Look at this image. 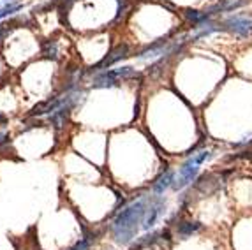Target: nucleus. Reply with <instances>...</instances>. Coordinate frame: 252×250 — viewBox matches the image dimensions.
<instances>
[{"label":"nucleus","mask_w":252,"mask_h":250,"mask_svg":"<svg viewBox=\"0 0 252 250\" xmlns=\"http://www.w3.org/2000/svg\"><path fill=\"white\" fill-rule=\"evenodd\" d=\"M148 204H150V197H145V199L136 201V203H132L130 206H127L118 213L113 224H111V234H113L115 242L127 245L134 240L138 229L143 227Z\"/></svg>","instance_id":"1"},{"label":"nucleus","mask_w":252,"mask_h":250,"mask_svg":"<svg viewBox=\"0 0 252 250\" xmlns=\"http://www.w3.org/2000/svg\"><path fill=\"white\" fill-rule=\"evenodd\" d=\"M208 155H210L208 152H199L198 155H194L192 158H189V160L182 166L180 173H178V187L180 188L185 187L190 180L196 178V175H198V171H199V166L208 158Z\"/></svg>","instance_id":"2"},{"label":"nucleus","mask_w":252,"mask_h":250,"mask_svg":"<svg viewBox=\"0 0 252 250\" xmlns=\"http://www.w3.org/2000/svg\"><path fill=\"white\" fill-rule=\"evenodd\" d=\"M23 7H25V4L16 2V0H9L7 4H4V7H0V21L5 18L16 16L20 11H23Z\"/></svg>","instance_id":"3"},{"label":"nucleus","mask_w":252,"mask_h":250,"mask_svg":"<svg viewBox=\"0 0 252 250\" xmlns=\"http://www.w3.org/2000/svg\"><path fill=\"white\" fill-rule=\"evenodd\" d=\"M42 57L44 59H50V60H55L59 57V42L55 41V39H48L44 42V46H42Z\"/></svg>","instance_id":"4"},{"label":"nucleus","mask_w":252,"mask_h":250,"mask_svg":"<svg viewBox=\"0 0 252 250\" xmlns=\"http://www.w3.org/2000/svg\"><path fill=\"white\" fill-rule=\"evenodd\" d=\"M95 242V234L94 233H85L83 238H80V242H76L72 247H69L67 250H90V247Z\"/></svg>","instance_id":"5"},{"label":"nucleus","mask_w":252,"mask_h":250,"mask_svg":"<svg viewBox=\"0 0 252 250\" xmlns=\"http://www.w3.org/2000/svg\"><path fill=\"white\" fill-rule=\"evenodd\" d=\"M171 184H173V173L169 171L168 175L162 176V178H160L159 182L154 185V192H156V194H162V192L166 190V188H168Z\"/></svg>","instance_id":"6"},{"label":"nucleus","mask_w":252,"mask_h":250,"mask_svg":"<svg viewBox=\"0 0 252 250\" xmlns=\"http://www.w3.org/2000/svg\"><path fill=\"white\" fill-rule=\"evenodd\" d=\"M9 134L7 132H0V146H4V145H7L9 143Z\"/></svg>","instance_id":"7"},{"label":"nucleus","mask_w":252,"mask_h":250,"mask_svg":"<svg viewBox=\"0 0 252 250\" xmlns=\"http://www.w3.org/2000/svg\"><path fill=\"white\" fill-rule=\"evenodd\" d=\"M4 124H7V117H5V115H0V125H4Z\"/></svg>","instance_id":"8"}]
</instances>
